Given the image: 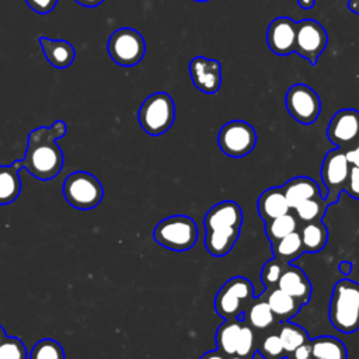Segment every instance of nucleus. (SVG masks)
Wrapping results in <instances>:
<instances>
[{"instance_id":"nucleus-23","label":"nucleus","mask_w":359,"mask_h":359,"mask_svg":"<svg viewBox=\"0 0 359 359\" xmlns=\"http://www.w3.org/2000/svg\"><path fill=\"white\" fill-rule=\"evenodd\" d=\"M313 359H348L344 342L331 335H323L310 341Z\"/></svg>"},{"instance_id":"nucleus-30","label":"nucleus","mask_w":359,"mask_h":359,"mask_svg":"<svg viewBox=\"0 0 359 359\" xmlns=\"http://www.w3.org/2000/svg\"><path fill=\"white\" fill-rule=\"evenodd\" d=\"M327 202L324 201V198L321 196H316L311 199H307L304 202H302L300 205H297L294 209L297 219L304 222V223H310V222H316V220H321L325 210H327Z\"/></svg>"},{"instance_id":"nucleus-11","label":"nucleus","mask_w":359,"mask_h":359,"mask_svg":"<svg viewBox=\"0 0 359 359\" xmlns=\"http://www.w3.org/2000/svg\"><path fill=\"white\" fill-rule=\"evenodd\" d=\"M328 42V35L324 27L311 18H304L296 24L294 52L310 65H316L320 55L324 52Z\"/></svg>"},{"instance_id":"nucleus-31","label":"nucleus","mask_w":359,"mask_h":359,"mask_svg":"<svg viewBox=\"0 0 359 359\" xmlns=\"http://www.w3.org/2000/svg\"><path fill=\"white\" fill-rule=\"evenodd\" d=\"M29 359H65V351L57 341L43 338L32 346Z\"/></svg>"},{"instance_id":"nucleus-26","label":"nucleus","mask_w":359,"mask_h":359,"mask_svg":"<svg viewBox=\"0 0 359 359\" xmlns=\"http://www.w3.org/2000/svg\"><path fill=\"white\" fill-rule=\"evenodd\" d=\"M273 257L282 261L283 264H289L290 261L299 258L304 250L299 231H293L276 241L272 243Z\"/></svg>"},{"instance_id":"nucleus-6","label":"nucleus","mask_w":359,"mask_h":359,"mask_svg":"<svg viewBox=\"0 0 359 359\" xmlns=\"http://www.w3.org/2000/svg\"><path fill=\"white\" fill-rule=\"evenodd\" d=\"M63 196L73 208L94 209L104 198V188L97 177L87 171H74L63 181Z\"/></svg>"},{"instance_id":"nucleus-36","label":"nucleus","mask_w":359,"mask_h":359,"mask_svg":"<svg viewBox=\"0 0 359 359\" xmlns=\"http://www.w3.org/2000/svg\"><path fill=\"white\" fill-rule=\"evenodd\" d=\"M346 194L353 198L359 199V167L358 165H351L349 167V174H348V181L345 185Z\"/></svg>"},{"instance_id":"nucleus-38","label":"nucleus","mask_w":359,"mask_h":359,"mask_svg":"<svg viewBox=\"0 0 359 359\" xmlns=\"http://www.w3.org/2000/svg\"><path fill=\"white\" fill-rule=\"evenodd\" d=\"M287 359H313V353H311V344L310 341L299 345L296 349H293L292 352H289L286 355Z\"/></svg>"},{"instance_id":"nucleus-28","label":"nucleus","mask_w":359,"mask_h":359,"mask_svg":"<svg viewBox=\"0 0 359 359\" xmlns=\"http://www.w3.org/2000/svg\"><path fill=\"white\" fill-rule=\"evenodd\" d=\"M282 344H283V348L286 351V355L289 352H292L293 349H296L299 345L310 341L309 339V334L306 332V330L294 323H290V321H282L280 324V328H279V332H278Z\"/></svg>"},{"instance_id":"nucleus-35","label":"nucleus","mask_w":359,"mask_h":359,"mask_svg":"<svg viewBox=\"0 0 359 359\" xmlns=\"http://www.w3.org/2000/svg\"><path fill=\"white\" fill-rule=\"evenodd\" d=\"M252 345H254V334L250 325L243 324L241 323V328H240V334H238V339H237V346H236V353L241 358H247L251 351H252Z\"/></svg>"},{"instance_id":"nucleus-21","label":"nucleus","mask_w":359,"mask_h":359,"mask_svg":"<svg viewBox=\"0 0 359 359\" xmlns=\"http://www.w3.org/2000/svg\"><path fill=\"white\" fill-rule=\"evenodd\" d=\"M21 168V160L8 165H0V205H8L20 196L21 180L18 171Z\"/></svg>"},{"instance_id":"nucleus-27","label":"nucleus","mask_w":359,"mask_h":359,"mask_svg":"<svg viewBox=\"0 0 359 359\" xmlns=\"http://www.w3.org/2000/svg\"><path fill=\"white\" fill-rule=\"evenodd\" d=\"M244 313L248 324L257 330H265L275 321V316L264 296L252 300Z\"/></svg>"},{"instance_id":"nucleus-18","label":"nucleus","mask_w":359,"mask_h":359,"mask_svg":"<svg viewBox=\"0 0 359 359\" xmlns=\"http://www.w3.org/2000/svg\"><path fill=\"white\" fill-rule=\"evenodd\" d=\"M282 191L290 209L296 208L297 205H300L307 199L321 196L318 184L313 178L303 177V175L294 177L287 182H285V185L282 187Z\"/></svg>"},{"instance_id":"nucleus-39","label":"nucleus","mask_w":359,"mask_h":359,"mask_svg":"<svg viewBox=\"0 0 359 359\" xmlns=\"http://www.w3.org/2000/svg\"><path fill=\"white\" fill-rule=\"evenodd\" d=\"M344 151H345V156H346V160L349 161V164L359 167V140L353 146H351L349 149H346Z\"/></svg>"},{"instance_id":"nucleus-16","label":"nucleus","mask_w":359,"mask_h":359,"mask_svg":"<svg viewBox=\"0 0 359 359\" xmlns=\"http://www.w3.org/2000/svg\"><path fill=\"white\" fill-rule=\"evenodd\" d=\"M276 287H279L289 296L294 297L302 304H306L310 300V296L313 292L311 282L309 280L306 273L299 266H293V265L285 266Z\"/></svg>"},{"instance_id":"nucleus-24","label":"nucleus","mask_w":359,"mask_h":359,"mask_svg":"<svg viewBox=\"0 0 359 359\" xmlns=\"http://www.w3.org/2000/svg\"><path fill=\"white\" fill-rule=\"evenodd\" d=\"M299 234L303 243L304 252H310V254L320 252L325 247L328 240L327 227L321 220L306 223L299 231Z\"/></svg>"},{"instance_id":"nucleus-34","label":"nucleus","mask_w":359,"mask_h":359,"mask_svg":"<svg viewBox=\"0 0 359 359\" xmlns=\"http://www.w3.org/2000/svg\"><path fill=\"white\" fill-rule=\"evenodd\" d=\"M27 348L17 337H6L0 344V359H27Z\"/></svg>"},{"instance_id":"nucleus-9","label":"nucleus","mask_w":359,"mask_h":359,"mask_svg":"<svg viewBox=\"0 0 359 359\" xmlns=\"http://www.w3.org/2000/svg\"><path fill=\"white\" fill-rule=\"evenodd\" d=\"M285 105L290 116L302 125H311L321 112V101L317 93L307 84L297 83L289 87Z\"/></svg>"},{"instance_id":"nucleus-15","label":"nucleus","mask_w":359,"mask_h":359,"mask_svg":"<svg viewBox=\"0 0 359 359\" xmlns=\"http://www.w3.org/2000/svg\"><path fill=\"white\" fill-rule=\"evenodd\" d=\"M243 210L238 203L233 201H223L212 206L203 219L205 230L222 227H241Z\"/></svg>"},{"instance_id":"nucleus-1","label":"nucleus","mask_w":359,"mask_h":359,"mask_svg":"<svg viewBox=\"0 0 359 359\" xmlns=\"http://www.w3.org/2000/svg\"><path fill=\"white\" fill-rule=\"evenodd\" d=\"M66 130L67 126L60 119L55 121L49 128L39 126L31 130L25 156L21 158L22 168L41 181L55 178L63 168V153L56 140L62 139Z\"/></svg>"},{"instance_id":"nucleus-2","label":"nucleus","mask_w":359,"mask_h":359,"mask_svg":"<svg viewBox=\"0 0 359 359\" xmlns=\"http://www.w3.org/2000/svg\"><path fill=\"white\" fill-rule=\"evenodd\" d=\"M328 318L332 327L342 334L359 330V283L341 279L334 285L330 299Z\"/></svg>"},{"instance_id":"nucleus-22","label":"nucleus","mask_w":359,"mask_h":359,"mask_svg":"<svg viewBox=\"0 0 359 359\" xmlns=\"http://www.w3.org/2000/svg\"><path fill=\"white\" fill-rule=\"evenodd\" d=\"M275 318H279L280 321H286L296 316L303 306L300 302H297L294 297L289 296L279 287H273L268 296L265 297Z\"/></svg>"},{"instance_id":"nucleus-7","label":"nucleus","mask_w":359,"mask_h":359,"mask_svg":"<svg viewBox=\"0 0 359 359\" xmlns=\"http://www.w3.org/2000/svg\"><path fill=\"white\" fill-rule=\"evenodd\" d=\"M109 57L119 66H135L146 53V42L142 34L133 28L115 29L107 42Z\"/></svg>"},{"instance_id":"nucleus-47","label":"nucleus","mask_w":359,"mask_h":359,"mask_svg":"<svg viewBox=\"0 0 359 359\" xmlns=\"http://www.w3.org/2000/svg\"><path fill=\"white\" fill-rule=\"evenodd\" d=\"M194 1H198V3H203V1H209V0H194Z\"/></svg>"},{"instance_id":"nucleus-45","label":"nucleus","mask_w":359,"mask_h":359,"mask_svg":"<svg viewBox=\"0 0 359 359\" xmlns=\"http://www.w3.org/2000/svg\"><path fill=\"white\" fill-rule=\"evenodd\" d=\"M6 337H7V335H6V331H4L3 325H0V344L3 342V339H4Z\"/></svg>"},{"instance_id":"nucleus-8","label":"nucleus","mask_w":359,"mask_h":359,"mask_svg":"<svg viewBox=\"0 0 359 359\" xmlns=\"http://www.w3.org/2000/svg\"><path fill=\"white\" fill-rule=\"evenodd\" d=\"M217 143L226 156L240 158L254 150L257 144V132L245 121H230L219 130Z\"/></svg>"},{"instance_id":"nucleus-42","label":"nucleus","mask_w":359,"mask_h":359,"mask_svg":"<svg viewBox=\"0 0 359 359\" xmlns=\"http://www.w3.org/2000/svg\"><path fill=\"white\" fill-rule=\"evenodd\" d=\"M338 269L339 272H342L344 275H349L351 269H352V264L349 261H341L339 265H338Z\"/></svg>"},{"instance_id":"nucleus-3","label":"nucleus","mask_w":359,"mask_h":359,"mask_svg":"<svg viewBox=\"0 0 359 359\" xmlns=\"http://www.w3.org/2000/svg\"><path fill=\"white\" fill-rule=\"evenodd\" d=\"M175 119V104L170 94L158 91L149 95L137 111L142 129L150 136L165 133Z\"/></svg>"},{"instance_id":"nucleus-17","label":"nucleus","mask_w":359,"mask_h":359,"mask_svg":"<svg viewBox=\"0 0 359 359\" xmlns=\"http://www.w3.org/2000/svg\"><path fill=\"white\" fill-rule=\"evenodd\" d=\"M39 45L46 60L56 69H67L74 60L76 50L73 45L65 39H50L41 36Z\"/></svg>"},{"instance_id":"nucleus-14","label":"nucleus","mask_w":359,"mask_h":359,"mask_svg":"<svg viewBox=\"0 0 359 359\" xmlns=\"http://www.w3.org/2000/svg\"><path fill=\"white\" fill-rule=\"evenodd\" d=\"M296 21L289 17H276L268 27L266 43L278 56H286L294 52Z\"/></svg>"},{"instance_id":"nucleus-37","label":"nucleus","mask_w":359,"mask_h":359,"mask_svg":"<svg viewBox=\"0 0 359 359\" xmlns=\"http://www.w3.org/2000/svg\"><path fill=\"white\" fill-rule=\"evenodd\" d=\"M25 3L32 11L38 14H48L55 8L57 0H25Z\"/></svg>"},{"instance_id":"nucleus-5","label":"nucleus","mask_w":359,"mask_h":359,"mask_svg":"<svg viewBox=\"0 0 359 359\" xmlns=\"http://www.w3.org/2000/svg\"><path fill=\"white\" fill-rule=\"evenodd\" d=\"M254 286L243 276L224 282L215 297V311L224 320L237 318L254 300Z\"/></svg>"},{"instance_id":"nucleus-33","label":"nucleus","mask_w":359,"mask_h":359,"mask_svg":"<svg viewBox=\"0 0 359 359\" xmlns=\"http://www.w3.org/2000/svg\"><path fill=\"white\" fill-rule=\"evenodd\" d=\"M259 355L264 359H283L286 358V351L283 348V344L278 334H268L261 346H259Z\"/></svg>"},{"instance_id":"nucleus-32","label":"nucleus","mask_w":359,"mask_h":359,"mask_svg":"<svg viewBox=\"0 0 359 359\" xmlns=\"http://www.w3.org/2000/svg\"><path fill=\"white\" fill-rule=\"evenodd\" d=\"M286 265L287 264H283L282 261H279L275 257L272 259L266 261V264H264L262 271H261V282L264 283V286L266 289H273L275 286H278V282H279Z\"/></svg>"},{"instance_id":"nucleus-10","label":"nucleus","mask_w":359,"mask_h":359,"mask_svg":"<svg viewBox=\"0 0 359 359\" xmlns=\"http://www.w3.org/2000/svg\"><path fill=\"white\" fill-rule=\"evenodd\" d=\"M349 167L351 164L346 160L345 151L342 149L337 147L325 154L321 165V180L327 189L324 195V201L327 202V205L335 203L341 191L345 189Z\"/></svg>"},{"instance_id":"nucleus-29","label":"nucleus","mask_w":359,"mask_h":359,"mask_svg":"<svg viewBox=\"0 0 359 359\" xmlns=\"http://www.w3.org/2000/svg\"><path fill=\"white\" fill-rule=\"evenodd\" d=\"M293 231H297V220L290 213H285L279 217L265 222V233H266L268 238L271 240V243H273Z\"/></svg>"},{"instance_id":"nucleus-43","label":"nucleus","mask_w":359,"mask_h":359,"mask_svg":"<svg viewBox=\"0 0 359 359\" xmlns=\"http://www.w3.org/2000/svg\"><path fill=\"white\" fill-rule=\"evenodd\" d=\"M316 0H297V4L303 8V10H310L313 8Z\"/></svg>"},{"instance_id":"nucleus-25","label":"nucleus","mask_w":359,"mask_h":359,"mask_svg":"<svg viewBox=\"0 0 359 359\" xmlns=\"http://www.w3.org/2000/svg\"><path fill=\"white\" fill-rule=\"evenodd\" d=\"M241 323L237 318H229L226 320L216 331V349H219L223 355L231 356L236 353L237 339L240 334Z\"/></svg>"},{"instance_id":"nucleus-4","label":"nucleus","mask_w":359,"mask_h":359,"mask_svg":"<svg viewBox=\"0 0 359 359\" xmlns=\"http://www.w3.org/2000/svg\"><path fill=\"white\" fill-rule=\"evenodd\" d=\"M153 237L157 244L168 250L187 251L198 240V226L189 216L174 215L157 223Z\"/></svg>"},{"instance_id":"nucleus-20","label":"nucleus","mask_w":359,"mask_h":359,"mask_svg":"<svg viewBox=\"0 0 359 359\" xmlns=\"http://www.w3.org/2000/svg\"><path fill=\"white\" fill-rule=\"evenodd\" d=\"M257 209L259 217L264 222H268L285 213H289L290 206L283 195L282 188H268L259 195Z\"/></svg>"},{"instance_id":"nucleus-44","label":"nucleus","mask_w":359,"mask_h":359,"mask_svg":"<svg viewBox=\"0 0 359 359\" xmlns=\"http://www.w3.org/2000/svg\"><path fill=\"white\" fill-rule=\"evenodd\" d=\"M348 8L355 13L356 15H359V0H349L348 1Z\"/></svg>"},{"instance_id":"nucleus-41","label":"nucleus","mask_w":359,"mask_h":359,"mask_svg":"<svg viewBox=\"0 0 359 359\" xmlns=\"http://www.w3.org/2000/svg\"><path fill=\"white\" fill-rule=\"evenodd\" d=\"M77 4L83 6V7H97L100 6L104 0H74Z\"/></svg>"},{"instance_id":"nucleus-13","label":"nucleus","mask_w":359,"mask_h":359,"mask_svg":"<svg viewBox=\"0 0 359 359\" xmlns=\"http://www.w3.org/2000/svg\"><path fill=\"white\" fill-rule=\"evenodd\" d=\"M194 86L205 94H215L222 86V63L205 56H195L189 62Z\"/></svg>"},{"instance_id":"nucleus-19","label":"nucleus","mask_w":359,"mask_h":359,"mask_svg":"<svg viewBox=\"0 0 359 359\" xmlns=\"http://www.w3.org/2000/svg\"><path fill=\"white\" fill-rule=\"evenodd\" d=\"M241 227H222L205 230V247L213 257L227 255L238 240Z\"/></svg>"},{"instance_id":"nucleus-12","label":"nucleus","mask_w":359,"mask_h":359,"mask_svg":"<svg viewBox=\"0 0 359 359\" xmlns=\"http://www.w3.org/2000/svg\"><path fill=\"white\" fill-rule=\"evenodd\" d=\"M327 137L342 150L353 146L359 140V111L344 108L335 112L327 126Z\"/></svg>"},{"instance_id":"nucleus-40","label":"nucleus","mask_w":359,"mask_h":359,"mask_svg":"<svg viewBox=\"0 0 359 359\" xmlns=\"http://www.w3.org/2000/svg\"><path fill=\"white\" fill-rule=\"evenodd\" d=\"M199 359H226V355H223L219 349H215L203 353Z\"/></svg>"},{"instance_id":"nucleus-46","label":"nucleus","mask_w":359,"mask_h":359,"mask_svg":"<svg viewBox=\"0 0 359 359\" xmlns=\"http://www.w3.org/2000/svg\"><path fill=\"white\" fill-rule=\"evenodd\" d=\"M226 359H244V358H241V356H238V355H231V356H229V358H226Z\"/></svg>"}]
</instances>
